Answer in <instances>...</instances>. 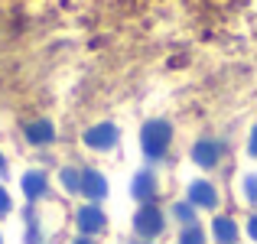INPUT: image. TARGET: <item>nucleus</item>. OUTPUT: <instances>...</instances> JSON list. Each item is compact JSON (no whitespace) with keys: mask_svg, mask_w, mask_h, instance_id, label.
<instances>
[{"mask_svg":"<svg viewBox=\"0 0 257 244\" xmlns=\"http://www.w3.org/2000/svg\"><path fill=\"white\" fill-rule=\"evenodd\" d=\"M153 192H157V179L150 173H137V179H134V199L147 202V199H153Z\"/></svg>","mask_w":257,"mask_h":244,"instance_id":"obj_9","label":"nucleus"},{"mask_svg":"<svg viewBox=\"0 0 257 244\" xmlns=\"http://www.w3.org/2000/svg\"><path fill=\"white\" fill-rule=\"evenodd\" d=\"M176 218L186 221V225H192V218H195V215H192V205H176Z\"/></svg>","mask_w":257,"mask_h":244,"instance_id":"obj_15","label":"nucleus"},{"mask_svg":"<svg viewBox=\"0 0 257 244\" xmlns=\"http://www.w3.org/2000/svg\"><path fill=\"white\" fill-rule=\"evenodd\" d=\"M26 137H30V144H49V140L56 137V127H52L49 120H33V124L26 127Z\"/></svg>","mask_w":257,"mask_h":244,"instance_id":"obj_8","label":"nucleus"},{"mask_svg":"<svg viewBox=\"0 0 257 244\" xmlns=\"http://www.w3.org/2000/svg\"><path fill=\"white\" fill-rule=\"evenodd\" d=\"M78 228H82V234H98L104 231V212H101L98 205H85L82 212H78Z\"/></svg>","mask_w":257,"mask_h":244,"instance_id":"obj_4","label":"nucleus"},{"mask_svg":"<svg viewBox=\"0 0 257 244\" xmlns=\"http://www.w3.org/2000/svg\"><path fill=\"white\" fill-rule=\"evenodd\" d=\"M85 144L91 150H111L117 144V127L114 124H98V127H88L85 131Z\"/></svg>","mask_w":257,"mask_h":244,"instance_id":"obj_3","label":"nucleus"},{"mask_svg":"<svg viewBox=\"0 0 257 244\" xmlns=\"http://www.w3.org/2000/svg\"><path fill=\"white\" fill-rule=\"evenodd\" d=\"M189 202H192V205H202V208H215L218 205V195H215V189L208 186V182H192V186H189Z\"/></svg>","mask_w":257,"mask_h":244,"instance_id":"obj_7","label":"nucleus"},{"mask_svg":"<svg viewBox=\"0 0 257 244\" xmlns=\"http://www.w3.org/2000/svg\"><path fill=\"white\" fill-rule=\"evenodd\" d=\"M247 150H251V157H257V127L251 131V147H247Z\"/></svg>","mask_w":257,"mask_h":244,"instance_id":"obj_18","label":"nucleus"},{"mask_svg":"<svg viewBox=\"0 0 257 244\" xmlns=\"http://www.w3.org/2000/svg\"><path fill=\"white\" fill-rule=\"evenodd\" d=\"M173 140V127L166 124V120H150V124L144 127V134H140V144H144V153L150 160H160L166 153V147H170Z\"/></svg>","mask_w":257,"mask_h":244,"instance_id":"obj_1","label":"nucleus"},{"mask_svg":"<svg viewBox=\"0 0 257 244\" xmlns=\"http://www.w3.org/2000/svg\"><path fill=\"white\" fill-rule=\"evenodd\" d=\"M82 192L88 195V199H94V202L104 199L107 195V179L101 173H94V169H85L82 173Z\"/></svg>","mask_w":257,"mask_h":244,"instance_id":"obj_5","label":"nucleus"},{"mask_svg":"<svg viewBox=\"0 0 257 244\" xmlns=\"http://www.w3.org/2000/svg\"><path fill=\"white\" fill-rule=\"evenodd\" d=\"M218 157H221V147L215 144V140H199V144L192 147V160L199 163V166H215L218 163Z\"/></svg>","mask_w":257,"mask_h":244,"instance_id":"obj_6","label":"nucleus"},{"mask_svg":"<svg viewBox=\"0 0 257 244\" xmlns=\"http://www.w3.org/2000/svg\"><path fill=\"white\" fill-rule=\"evenodd\" d=\"M134 228H137L140 238H157L163 231V212L157 205H144L137 212V218H134Z\"/></svg>","mask_w":257,"mask_h":244,"instance_id":"obj_2","label":"nucleus"},{"mask_svg":"<svg viewBox=\"0 0 257 244\" xmlns=\"http://www.w3.org/2000/svg\"><path fill=\"white\" fill-rule=\"evenodd\" d=\"M7 166V160H4V153H0V169H4Z\"/></svg>","mask_w":257,"mask_h":244,"instance_id":"obj_20","label":"nucleus"},{"mask_svg":"<svg viewBox=\"0 0 257 244\" xmlns=\"http://www.w3.org/2000/svg\"><path fill=\"white\" fill-rule=\"evenodd\" d=\"M179 244H205V231L199 225H189L186 231L179 234Z\"/></svg>","mask_w":257,"mask_h":244,"instance_id":"obj_13","label":"nucleus"},{"mask_svg":"<svg viewBox=\"0 0 257 244\" xmlns=\"http://www.w3.org/2000/svg\"><path fill=\"white\" fill-rule=\"evenodd\" d=\"M72 244H94V241H88L85 234H82V238H78V241H72Z\"/></svg>","mask_w":257,"mask_h":244,"instance_id":"obj_19","label":"nucleus"},{"mask_svg":"<svg viewBox=\"0 0 257 244\" xmlns=\"http://www.w3.org/2000/svg\"><path fill=\"white\" fill-rule=\"evenodd\" d=\"M247 234L257 241V215H251V221H247Z\"/></svg>","mask_w":257,"mask_h":244,"instance_id":"obj_17","label":"nucleus"},{"mask_svg":"<svg viewBox=\"0 0 257 244\" xmlns=\"http://www.w3.org/2000/svg\"><path fill=\"white\" fill-rule=\"evenodd\" d=\"M10 208H13V202H10V195H7V189L0 186V218H4V215H10Z\"/></svg>","mask_w":257,"mask_h":244,"instance_id":"obj_16","label":"nucleus"},{"mask_svg":"<svg viewBox=\"0 0 257 244\" xmlns=\"http://www.w3.org/2000/svg\"><path fill=\"white\" fill-rule=\"evenodd\" d=\"M62 186L69 192H82V173L78 169H62Z\"/></svg>","mask_w":257,"mask_h":244,"instance_id":"obj_12","label":"nucleus"},{"mask_svg":"<svg viewBox=\"0 0 257 244\" xmlns=\"http://www.w3.org/2000/svg\"><path fill=\"white\" fill-rule=\"evenodd\" d=\"M244 195L257 205V176H247V179H244Z\"/></svg>","mask_w":257,"mask_h":244,"instance_id":"obj_14","label":"nucleus"},{"mask_svg":"<svg viewBox=\"0 0 257 244\" xmlns=\"http://www.w3.org/2000/svg\"><path fill=\"white\" fill-rule=\"evenodd\" d=\"M46 173H26L23 176V192H26V199H39V195L46 192Z\"/></svg>","mask_w":257,"mask_h":244,"instance_id":"obj_10","label":"nucleus"},{"mask_svg":"<svg viewBox=\"0 0 257 244\" xmlns=\"http://www.w3.org/2000/svg\"><path fill=\"white\" fill-rule=\"evenodd\" d=\"M215 238H218V244H234L238 241V225H234L231 218H215Z\"/></svg>","mask_w":257,"mask_h":244,"instance_id":"obj_11","label":"nucleus"}]
</instances>
